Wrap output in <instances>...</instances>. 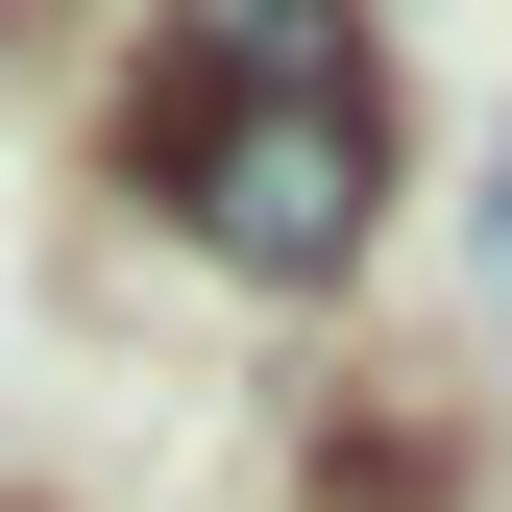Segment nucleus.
Here are the masks:
<instances>
[{
	"label": "nucleus",
	"instance_id": "obj_1",
	"mask_svg": "<svg viewBox=\"0 0 512 512\" xmlns=\"http://www.w3.org/2000/svg\"><path fill=\"white\" fill-rule=\"evenodd\" d=\"M147 171H171V220H196L244 293H342L366 269V74L342 98H171Z\"/></svg>",
	"mask_w": 512,
	"mask_h": 512
},
{
	"label": "nucleus",
	"instance_id": "obj_2",
	"mask_svg": "<svg viewBox=\"0 0 512 512\" xmlns=\"http://www.w3.org/2000/svg\"><path fill=\"white\" fill-rule=\"evenodd\" d=\"M342 0H171V98H342Z\"/></svg>",
	"mask_w": 512,
	"mask_h": 512
},
{
	"label": "nucleus",
	"instance_id": "obj_3",
	"mask_svg": "<svg viewBox=\"0 0 512 512\" xmlns=\"http://www.w3.org/2000/svg\"><path fill=\"white\" fill-rule=\"evenodd\" d=\"M488 293H512V147H488Z\"/></svg>",
	"mask_w": 512,
	"mask_h": 512
}]
</instances>
